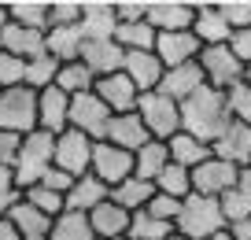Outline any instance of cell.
I'll return each instance as SVG.
<instances>
[{"instance_id":"cell-25","label":"cell","mask_w":251,"mask_h":240,"mask_svg":"<svg viewBox=\"0 0 251 240\" xmlns=\"http://www.w3.org/2000/svg\"><path fill=\"white\" fill-rule=\"evenodd\" d=\"M81 45H85V37H81L78 26H52V30L45 33V52L52 55L55 63L81 59Z\"/></svg>"},{"instance_id":"cell-34","label":"cell","mask_w":251,"mask_h":240,"mask_svg":"<svg viewBox=\"0 0 251 240\" xmlns=\"http://www.w3.org/2000/svg\"><path fill=\"white\" fill-rule=\"evenodd\" d=\"M155 188L163 196L185 200V196H192V170H185V166H177V163H166V170L155 178Z\"/></svg>"},{"instance_id":"cell-19","label":"cell","mask_w":251,"mask_h":240,"mask_svg":"<svg viewBox=\"0 0 251 240\" xmlns=\"http://www.w3.org/2000/svg\"><path fill=\"white\" fill-rule=\"evenodd\" d=\"M81 63H85L96 78L118 74L122 63H126V48L118 45V41H85V45H81Z\"/></svg>"},{"instance_id":"cell-37","label":"cell","mask_w":251,"mask_h":240,"mask_svg":"<svg viewBox=\"0 0 251 240\" xmlns=\"http://www.w3.org/2000/svg\"><path fill=\"white\" fill-rule=\"evenodd\" d=\"M23 200L30 203V207H37L41 214H48V218H59L63 211H67V196L52 192V188H45V185H33V188H23Z\"/></svg>"},{"instance_id":"cell-11","label":"cell","mask_w":251,"mask_h":240,"mask_svg":"<svg viewBox=\"0 0 251 240\" xmlns=\"http://www.w3.org/2000/svg\"><path fill=\"white\" fill-rule=\"evenodd\" d=\"M196 4L192 0H148V26L155 33H181L192 30Z\"/></svg>"},{"instance_id":"cell-26","label":"cell","mask_w":251,"mask_h":240,"mask_svg":"<svg viewBox=\"0 0 251 240\" xmlns=\"http://www.w3.org/2000/svg\"><path fill=\"white\" fill-rule=\"evenodd\" d=\"M155 192H159V188L151 185V181H144V178H137V174H129L122 185L111 188V200H115L118 207H126L129 214H137V211H148V203L155 200Z\"/></svg>"},{"instance_id":"cell-16","label":"cell","mask_w":251,"mask_h":240,"mask_svg":"<svg viewBox=\"0 0 251 240\" xmlns=\"http://www.w3.org/2000/svg\"><path fill=\"white\" fill-rule=\"evenodd\" d=\"M0 52L15 55V59H23V63L37 59V55H45V30H30V26L8 23L0 30Z\"/></svg>"},{"instance_id":"cell-47","label":"cell","mask_w":251,"mask_h":240,"mask_svg":"<svg viewBox=\"0 0 251 240\" xmlns=\"http://www.w3.org/2000/svg\"><path fill=\"white\" fill-rule=\"evenodd\" d=\"M19 144H23V137H19V133H8V130H0V166H15Z\"/></svg>"},{"instance_id":"cell-35","label":"cell","mask_w":251,"mask_h":240,"mask_svg":"<svg viewBox=\"0 0 251 240\" xmlns=\"http://www.w3.org/2000/svg\"><path fill=\"white\" fill-rule=\"evenodd\" d=\"M170 237H174V225H170V222L148 214V211H137V214H133L129 240H170Z\"/></svg>"},{"instance_id":"cell-7","label":"cell","mask_w":251,"mask_h":240,"mask_svg":"<svg viewBox=\"0 0 251 240\" xmlns=\"http://www.w3.org/2000/svg\"><path fill=\"white\" fill-rule=\"evenodd\" d=\"M93 137H85V133L78 130H63L55 133V163L59 170H67L71 178H85L89 170H93Z\"/></svg>"},{"instance_id":"cell-44","label":"cell","mask_w":251,"mask_h":240,"mask_svg":"<svg viewBox=\"0 0 251 240\" xmlns=\"http://www.w3.org/2000/svg\"><path fill=\"white\" fill-rule=\"evenodd\" d=\"M229 52H233L236 59L244 63V67H251V26H244V30H233V33H229Z\"/></svg>"},{"instance_id":"cell-36","label":"cell","mask_w":251,"mask_h":240,"mask_svg":"<svg viewBox=\"0 0 251 240\" xmlns=\"http://www.w3.org/2000/svg\"><path fill=\"white\" fill-rule=\"evenodd\" d=\"M59 67L63 63H55L52 55H37V59L26 63V85L33 89V93H45L48 85H55V78H59Z\"/></svg>"},{"instance_id":"cell-52","label":"cell","mask_w":251,"mask_h":240,"mask_svg":"<svg viewBox=\"0 0 251 240\" xmlns=\"http://www.w3.org/2000/svg\"><path fill=\"white\" fill-rule=\"evenodd\" d=\"M11 23V11H8V4H0V30Z\"/></svg>"},{"instance_id":"cell-42","label":"cell","mask_w":251,"mask_h":240,"mask_svg":"<svg viewBox=\"0 0 251 240\" xmlns=\"http://www.w3.org/2000/svg\"><path fill=\"white\" fill-rule=\"evenodd\" d=\"M15 85H26V63L0 52V89H15Z\"/></svg>"},{"instance_id":"cell-18","label":"cell","mask_w":251,"mask_h":240,"mask_svg":"<svg viewBox=\"0 0 251 240\" xmlns=\"http://www.w3.org/2000/svg\"><path fill=\"white\" fill-rule=\"evenodd\" d=\"M211 152L218 159H226V163H233V166H248L251 163V126L248 122H229L222 130V137L211 144Z\"/></svg>"},{"instance_id":"cell-28","label":"cell","mask_w":251,"mask_h":240,"mask_svg":"<svg viewBox=\"0 0 251 240\" xmlns=\"http://www.w3.org/2000/svg\"><path fill=\"white\" fill-rule=\"evenodd\" d=\"M11 222H15V229L23 233V240H37V237H48L52 233V222L55 218H48V214H41L37 207H30L26 200H19L15 207H11Z\"/></svg>"},{"instance_id":"cell-56","label":"cell","mask_w":251,"mask_h":240,"mask_svg":"<svg viewBox=\"0 0 251 240\" xmlns=\"http://www.w3.org/2000/svg\"><path fill=\"white\" fill-rule=\"evenodd\" d=\"M170 240H185V237H177V233H174V237H170Z\"/></svg>"},{"instance_id":"cell-30","label":"cell","mask_w":251,"mask_h":240,"mask_svg":"<svg viewBox=\"0 0 251 240\" xmlns=\"http://www.w3.org/2000/svg\"><path fill=\"white\" fill-rule=\"evenodd\" d=\"M115 41L126 48V52H155L159 33L148 26V19H141V23H118Z\"/></svg>"},{"instance_id":"cell-46","label":"cell","mask_w":251,"mask_h":240,"mask_svg":"<svg viewBox=\"0 0 251 240\" xmlns=\"http://www.w3.org/2000/svg\"><path fill=\"white\" fill-rule=\"evenodd\" d=\"M37 185H45V188H52V192H59V196H67L74 188V178L67 170H59V166H52V170L45 174V178L37 181Z\"/></svg>"},{"instance_id":"cell-41","label":"cell","mask_w":251,"mask_h":240,"mask_svg":"<svg viewBox=\"0 0 251 240\" xmlns=\"http://www.w3.org/2000/svg\"><path fill=\"white\" fill-rule=\"evenodd\" d=\"M78 23H81V0H48V30Z\"/></svg>"},{"instance_id":"cell-23","label":"cell","mask_w":251,"mask_h":240,"mask_svg":"<svg viewBox=\"0 0 251 240\" xmlns=\"http://www.w3.org/2000/svg\"><path fill=\"white\" fill-rule=\"evenodd\" d=\"M192 33H196V41L203 48H211V45H229V26H226V19L218 15V8L214 4H196V19H192Z\"/></svg>"},{"instance_id":"cell-38","label":"cell","mask_w":251,"mask_h":240,"mask_svg":"<svg viewBox=\"0 0 251 240\" xmlns=\"http://www.w3.org/2000/svg\"><path fill=\"white\" fill-rule=\"evenodd\" d=\"M218 203H222L226 225H236V222H244V218H251V192H244V188H229Z\"/></svg>"},{"instance_id":"cell-45","label":"cell","mask_w":251,"mask_h":240,"mask_svg":"<svg viewBox=\"0 0 251 240\" xmlns=\"http://www.w3.org/2000/svg\"><path fill=\"white\" fill-rule=\"evenodd\" d=\"M115 11L118 23H141V19H148V0H118Z\"/></svg>"},{"instance_id":"cell-51","label":"cell","mask_w":251,"mask_h":240,"mask_svg":"<svg viewBox=\"0 0 251 240\" xmlns=\"http://www.w3.org/2000/svg\"><path fill=\"white\" fill-rule=\"evenodd\" d=\"M236 188L251 192V163H248V166H240V178H236Z\"/></svg>"},{"instance_id":"cell-3","label":"cell","mask_w":251,"mask_h":240,"mask_svg":"<svg viewBox=\"0 0 251 240\" xmlns=\"http://www.w3.org/2000/svg\"><path fill=\"white\" fill-rule=\"evenodd\" d=\"M52 163H55V137H52V133H45V130L26 133L23 144H19L15 166H11L15 185L19 188H33L48 170H52Z\"/></svg>"},{"instance_id":"cell-55","label":"cell","mask_w":251,"mask_h":240,"mask_svg":"<svg viewBox=\"0 0 251 240\" xmlns=\"http://www.w3.org/2000/svg\"><path fill=\"white\" fill-rule=\"evenodd\" d=\"M96 240H129V237H96Z\"/></svg>"},{"instance_id":"cell-40","label":"cell","mask_w":251,"mask_h":240,"mask_svg":"<svg viewBox=\"0 0 251 240\" xmlns=\"http://www.w3.org/2000/svg\"><path fill=\"white\" fill-rule=\"evenodd\" d=\"M226 107H229V118L233 122H248L251 126V85L240 81L226 93Z\"/></svg>"},{"instance_id":"cell-24","label":"cell","mask_w":251,"mask_h":240,"mask_svg":"<svg viewBox=\"0 0 251 240\" xmlns=\"http://www.w3.org/2000/svg\"><path fill=\"white\" fill-rule=\"evenodd\" d=\"M111 196V188L100 178L85 174V178H74V188L67 192V211H78V214H93L103 200Z\"/></svg>"},{"instance_id":"cell-10","label":"cell","mask_w":251,"mask_h":240,"mask_svg":"<svg viewBox=\"0 0 251 240\" xmlns=\"http://www.w3.org/2000/svg\"><path fill=\"white\" fill-rule=\"evenodd\" d=\"M236 178H240V166H233V163H226V159H218V155H211L207 163H200L196 170H192V192L222 200L229 188H236Z\"/></svg>"},{"instance_id":"cell-20","label":"cell","mask_w":251,"mask_h":240,"mask_svg":"<svg viewBox=\"0 0 251 240\" xmlns=\"http://www.w3.org/2000/svg\"><path fill=\"white\" fill-rule=\"evenodd\" d=\"M103 140L115 144V148H126V152H141V148L151 140V133L144 130L141 115L129 111V115H111V126H107V137Z\"/></svg>"},{"instance_id":"cell-50","label":"cell","mask_w":251,"mask_h":240,"mask_svg":"<svg viewBox=\"0 0 251 240\" xmlns=\"http://www.w3.org/2000/svg\"><path fill=\"white\" fill-rule=\"evenodd\" d=\"M229 233H233L236 240H251V218H244V222H236V225H229Z\"/></svg>"},{"instance_id":"cell-53","label":"cell","mask_w":251,"mask_h":240,"mask_svg":"<svg viewBox=\"0 0 251 240\" xmlns=\"http://www.w3.org/2000/svg\"><path fill=\"white\" fill-rule=\"evenodd\" d=\"M207 240H236V237L229 229H222V233H214V237H207Z\"/></svg>"},{"instance_id":"cell-32","label":"cell","mask_w":251,"mask_h":240,"mask_svg":"<svg viewBox=\"0 0 251 240\" xmlns=\"http://www.w3.org/2000/svg\"><path fill=\"white\" fill-rule=\"evenodd\" d=\"M48 240H96V233H93V222H89V214H78V211H63V214L52 222V233H48Z\"/></svg>"},{"instance_id":"cell-29","label":"cell","mask_w":251,"mask_h":240,"mask_svg":"<svg viewBox=\"0 0 251 240\" xmlns=\"http://www.w3.org/2000/svg\"><path fill=\"white\" fill-rule=\"evenodd\" d=\"M166 163H170V152H166L163 140H148L141 152H133V174L144 178V181H151V185H155V178L166 170Z\"/></svg>"},{"instance_id":"cell-15","label":"cell","mask_w":251,"mask_h":240,"mask_svg":"<svg viewBox=\"0 0 251 240\" xmlns=\"http://www.w3.org/2000/svg\"><path fill=\"white\" fill-rule=\"evenodd\" d=\"M200 52H203V45L196 41V33L192 30H181V33H159L155 41V55L163 59L166 70L174 67H185V63H196Z\"/></svg>"},{"instance_id":"cell-33","label":"cell","mask_w":251,"mask_h":240,"mask_svg":"<svg viewBox=\"0 0 251 240\" xmlns=\"http://www.w3.org/2000/svg\"><path fill=\"white\" fill-rule=\"evenodd\" d=\"M8 11L11 23L48 33V0H8Z\"/></svg>"},{"instance_id":"cell-43","label":"cell","mask_w":251,"mask_h":240,"mask_svg":"<svg viewBox=\"0 0 251 240\" xmlns=\"http://www.w3.org/2000/svg\"><path fill=\"white\" fill-rule=\"evenodd\" d=\"M177 211H181V200H174V196H163V192H155V200L148 203V214H155V218H163V222H177Z\"/></svg>"},{"instance_id":"cell-17","label":"cell","mask_w":251,"mask_h":240,"mask_svg":"<svg viewBox=\"0 0 251 240\" xmlns=\"http://www.w3.org/2000/svg\"><path fill=\"white\" fill-rule=\"evenodd\" d=\"M126 78L137 85V93H155L159 85H163V59H159L155 52H126V63H122Z\"/></svg>"},{"instance_id":"cell-57","label":"cell","mask_w":251,"mask_h":240,"mask_svg":"<svg viewBox=\"0 0 251 240\" xmlns=\"http://www.w3.org/2000/svg\"><path fill=\"white\" fill-rule=\"evenodd\" d=\"M37 240H48V237H37Z\"/></svg>"},{"instance_id":"cell-4","label":"cell","mask_w":251,"mask_h":240,"mask_svg":"<svg viewBox=\"0 0 251 240\" xmlns=\"http://www.w3.org/2000/svg\"><path fill=\"white\" fill-rule=\"evenodd\" d=\"M137 115H141L144 130L151 133V140H170L174 133H181V104H174L170 96H163L155 89V93H141V100H137Z\"/></svg>"},{"instance_id":"cell-31","label":"cell","mask_w":251,"mask_h":240,"mask_svg":"<svg viewBox=\"0 0 251 240\" xmlns=\"http://www.w3.org/2000/svg\"><path fill=\"white\" fill-rule=\"evenodd\" d=\"M55 85H59L67 96H81V93H93V89H96V74L81 59H74V63H63V67H59Z\"/></svg>"},{"instance_id":"cell-14","label":"cell","mask_w":251,"mask_h":240,"mask_svg":"<svg viewBox=\"0 0 251 240\" xmlns=\"http://www.w3.org/2000/svg\"><path fill=\"white\" fill-rule=\"evenodd\" d=\"M93 93L107 104L111 115H129V111H137V100H141V93H137V85L126 78V70L107 74V78H96V89H93Z\"/></svg>"},{"instance_id":"cell-8","label":"cell","mask_w":251,"mask_h":240,"mask_svg":"<svg viewBox=\"0 0 251 240\" xmlns=\"http://www.w3.org/2000/svg\"><path fill=\"white\" fill-rule=\"evenodd\" d=\"M107 126H111V111L96 93L71 96V130L85 133L93 140H103L107 137Z\"/></svg>"},{"instance_id":"cell-39","label":"cell","mask_w":251,"mask_h":240,"mask_svg":"<svg viewBox=\"0 0 251 240\" xmlns=\"http://www.w3.org/2000/svg\"><path fill=\"white\" fill-rule=\"evenodd\" d=\"M214 8H218V15L226 19L229 30L251 26V0H214Z\"/></svg>"},{"instance_id":"cell-27","label":"cell","mask_w":251,"mask_h":240,"mask_svg":"<svg viewBox=\"0 0 251 240\" xmlns=\"http://www.w3.org/2000/svg\"><path fill=\"white\" fill-rule=\"evenodd\" d=\"M166 152H170V163L185 166V170H196L200 163H207V159L214 155L211 144H203V140H196V137H188L185 130L174 133V137L166 140Z\"/></svg>"},{"instance_id":"cell-22","label":"cell","mask_w":251,"mask_h":240,"mask_svg":"<svg viewBox=\"0 0 251 240\" xmlns=\"http://www.w3.org/2000/svg\"><path fill=\"white\" fill-rule=\"evenodd\" d=\"M89 222H93V233L96 237H129V225H133V214L126 207H118L115 200H103L100 207L89 214Z\"/></svg>"},{"instance_id":"cell-12","label":"cell","mask_w":251,"mask_h":240,"mask_svg":"<svg viewBox=\"0 0 251 240\" xmlns=\"http://www.w3.org/2000/svg\"><path fill=\"white\" fill-rule=\"evenodd\" d=\"M85 41H115L118 33V11L111 0H81V23H78Z\"/></svg>"},{"instance_id":"cell-5","label":"cell","mask_w":251,"mask_h":240,"mask_svg":"<svg viewBox=\"0 0 251 240\" xmlns=\"http://www.w3.org/2000/svg\"><path fill=\"white\" fill-rule=\"evenodd\" d=\"M0 130L19 133V137L37 130V93L30 85L0 89Z\"/></svg>"},{"instance_id":"cell-13","label":"cell","mask_w":251,"mask_h":240,"mask_svg":"<svg viewBox=\"0 0 251 240\" xmlns=\"http://www.w3.org/2000/svg\"><path fill=\"white\" fill-rule=\"evenodd\" d=\"M37 130L52 133V137L71 130V96L59 85H48L45 93H37Z\"/></svg>"},{"instance_id":"cell-9","label":"cell","mask_w":251,"mask_h":240,"mask_svg":"<svg viewBox=\"0 0 251 240\" xmlns=\"http://www.w3.org/2000/svg\"><path fill=\"white\" fill-rule=\"evenodd\" d=\"M93 178H100L107 188L122 185L129 174H133V152H126V148H115L107 140H96L93 144Z\"/></svg>"},{"instance_id":"cell-6","label":"cell","mask_w":251,"mask_h":240,"mask_svg":"<svg viewBox=\"0 0 251 240\" xmlns=\"http://www.w3.org/2000/svg\"><path fill=\"white\" fill-rule=\"evenodd\" d=\"M200 70H203L207 85L218 89V93H229L233 85L244 81V63L229 52V45H211L200 52Z\"/></svg>"},{"instance_id":"cell-21","label":"cell","mask_w":251,"mask_h":240,"mask_svg":"<svg viewBox=\"0 0 251 240\" xmlns=\"http://www.w3.org/2000/svg\"><path fill=\"white\" fill-rule=\"evenodd\" d=\"M203 85H207V78H203V70H200V59H196V63H185V67L166 70V74H163V85H159V93L170 96L174 104H185L188 96L196 93V89H203Z\"/></svg>"},{"instance_id":"cell-48","label":"cell","mask_w":251,"mask_h":240,"mask_svg":"<svg viewBox=\"0 0 251 240\" xmlns=\"http://www.w3.org/2000/svg\"><path fill=\"white\" fill-rule=\"evenodd\" d=\"M11 192H19L15 174H11V166H0V196H11Z\"/></svg>"},{"instance_id":"cell-54","label":"cell","mask_w":251,"mask_h":240,"mask_svg":"<svg viewBox=\"0 0 251 240\" xmlns=\"http://www.w3.org/2000/svg\"><path fill=\"white\" fill-rule=\"evenodd\" d=\"M244 81H248V85H251V67H244Z\"/></svg>"},{"instance_id":"cell-49","label":"cell","mask_w":251,"mask_h":240,"mask_svg":"<svg viewBox=\"0 0 251 240\" xmlns=\"http://www.w3.org/2000/svg\"><path fill=\"white\" fill-rule=\"evenodd\" d=\"M0 240H23V233L15 229L11 218H0Z\"/></svg>"},{"instance_id":"cell-2","label":"cell","mask_w":251,"mask_h":240,"mask_svg":"<svg viewBox=\"0 0 251 240\" xmlns=\"http://www.w3.org/2000/svg\"><path fill=\"white\" fill-rule=\"evenodd\" d=\"M229 229L226 218H222V203L214 200V196H185L181 200V211H177V222H174V233L185 240H207L214 237V233Z\"/></svg>"},{"instance_id":"cell-1","label":"cell","mask_w":251,"mask_h":240,"mask_svg":"<svg viewBox=\"0 0 251 240\" xmlns=\"http://www.w3.org/2000/svg\"><path fill=\"white\" fill-rule=\"evenodd\" d=\"M229 122H233V118H229V107H226V93H218V89H211V85L196 89V93L181 104V130H185L188 137L203 140V144H214Z\"/></svg>"}]
</instances>
